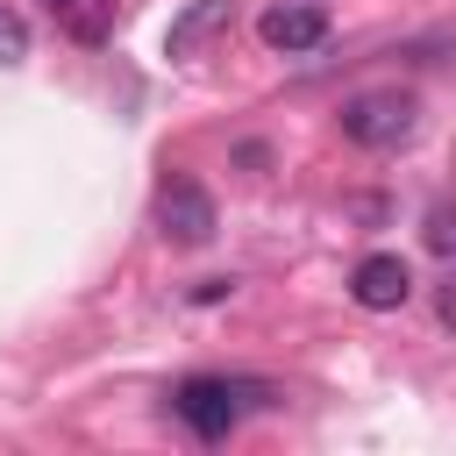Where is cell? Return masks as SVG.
<instances>
[{"label": "cell", "instance_id": "1", "mask_svg": "<svg viewBox=\"0 0 456 456\" xmlns=\"http://www.w3.org/2000/svg\"><path fill=\"white\" fill-rule=\"evenodd\" d=\"M242 406H278V392L256 385V378H207V370L171 385V413L185 420L192 442H228L235 420H242Z\"/></svg>", "mask_w": 456, "mask_h": 456}, {"label": "cell", "instance_id": "2", "mask_svg": "<svg viewBox=\"0 0 456 456\" xmlns=\"http://www.w3.org/2000/svg\"><path fill=\"white\" fill-rule=\"evenodd\" d=\"M342 135L356 142V150H406L413 135H420V100L406 93V86H378V93H356V100H342Z\"/></svg>", "mask_w": 456, "mask_h": 456}, {"label": "cell", "instance_id": "3", "mask_svg": "<svg viewBox=\"0 0 456 456\" xmlns=\"http://www.w3.org/2000/svg\"><path fill=\"white\" fill-rule=\"evenodd\" d=\"M214 228H221V214H214L207 185L164 178V192H157V235H164L171 249H200V242H214Z\"/></svg>", "mask_w": 456, "mask_h": 456}, {"label": "cell", "instance_id": "4", "mask_svg": "<svg viewBox=\"0 0 456 456\" xmlns=\"http://www.w3.org/2000/svg\"><path fill=\"white\" fill-rule=\"evenodd\" d=\"M256 36H264V50H278V57H306V50L328 43V7H321V0H278V7H264Z\"/></svg>", "mask_w": 456, "mask_h": 456}, {"label": "cell", "instance_id": "5", "mask_svg": "<svg viewBox=\"0 0 456 456\" xmlns=\"http://www.w3.org/2000/svg\"><path fill=\"white\" fill-rule=\"evenodd\" d=\"M349 292H356V306H363V314H399V306L413 299V271H406V256L378 249V256H363V264H356Z\"/></svg>", "mask_w": 456, "mask_h": 456}, {"label": "cell", "instance_id": "6", "mask_svg": "<svg viewBox=\"0 0 456 456\" xmlns=\"http://www.w3.org/2000/svg\"><path fill=\"white\" fill-rule=\"evenodd\" d=\"M43 7L71 43H107L114 36V0H43Z\"/></svg>", "mask_w": 456, "mask_h": 456}, {"label": "cell", "instance_id": "7", "mask_svg": "<svg viewBox=\"0 0 456 456\" xmlns=\"http://www.w3.org/2000/svg\"><path fill=\"white\" fill-rule=\"evenodd\" d=\"M228 14H235V0H192V7H185V14L171 21L164 50H171V57H192V50H200V43H207V36H214V28L228 21Z\"/></svg>", "mask_w": 456, "mask_h": 456}, {"label": "cell", "instance_id": "8", "mask_svg": "<svg viewBox=\"0 0 456 456\" xmlns=\"http://www.w3.org/2000/svg\"><path fill=\"white\" fill-rule=\"evenodd\" d=\"M21 57H28V21L0 0V64H21Z\"/></svg>", "mask_w": 456, "mask_h": 456}, {"label": "cell", "instance_id": "9", "mask_svg": "<svg viewBox=\"0 0 456 456\" xmlns=\"http://www.w3.org/2000/svg\"><path fill=\"white\" fill-rule=\"evenodd\" d=\"M449 242H456V235H449V207H428V249L449 256Z\"/></svg>", "mask_w": 456, "mask_h": 456}, {"label": "cell", "instance_id": "10", "mask_svg": "<svg viewBox=\"0 0 456 456\" xmlns=\"http://www.w3.org/2000/svg\"><path fill=\"white\" fill-rule=\"evenodd\" d=\"M228 292H235V285H228V278H207V285H200V292H192V299H200V306H214V299H228Z\"/></svg>", "mask_w": 456, "mask_h": 456}]
</instances>
